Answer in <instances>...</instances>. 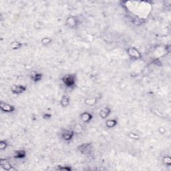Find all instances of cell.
Wrapping results in <instances>:
<instances>
[{
	"label": "cell",
	"mask_w": 171,
	"mask_h": 171,
	"mask_svg": "<svg viewBox=\"0 0 171 171\" xmlns=\"http://www.w3.org/2000/svg\"><path fill=\"white\" fill-rule=\"evenodd\" d=\"M77 150L82 154L89 155L93 151V144L91 142L83 143L78 146Z\"/></svg>",
	"instance_id": "obj_2"
},
{
	"label": "cell",
	"mask_w": 171,
	"mask_h": 171,
	"mask_svg": "<svg viewBox=\"0 0 171 171\" xmlns=\"http://www.w3.org/2000/svg\"><path fill=\"white\" fill-rule=\"evenodd\" d=\"M112 110L111 108L109 107H105V108L101 109L99 112V116L102 119H106L109 117V116L111 114Z\"/></svg>",
	"instance_id": "obj_9"
},
{
	"label": "cell",
	"mask_w": 171,
	"mask_h": 171,
	"mask_svg": "<svg viewBox=\"0 0 171 171\" xmlns=\"http://www.w3.org/2000/svg\"><path fill=\"white\" fill-rule=\"evenodd\" d=\"M60 104L62 108H67L70 104V98L67 95H63L60 100Z\"/></svg>",
	"instance_id": "obj_11"
},
{
	"label": "cell",
	"mask_w": 171,
	"mask_h": 171,
	"mask_svg": "<svg viewBox=\"0 0 171 171\" xmlns=\"http://www.w3.org/2000/svg\"><path fill=\"white\" fill-rule=\"evenodd\" d=\"M0 165H1V167L5 170L10 171L12 170H14V168H13L12 164L10 163V162H9V161H8L7 159H1L0 160Z\"/></svg>",
	"instance_id": "obj_10"
},
{
	"label": "cell",
	"mask_w": 171,
	"mask_h": 171,
	"mask_svg": "<svg viewBox=\"0 0 171 171\" xmlns=\"http://www.w3.org/2000/svg\"><path fill=\"white\" fill-rule=\"evenodd\" d=\"M8 143L6 140H1V141H0V149H1V150H4L5 149L8 148Z\"/></svg>",
	"instance_id": "obj_19"
},
{
	"label": "cell",
	"mask_w": 171,
	"mask_h": 171,
	"mask_svg": "<svg viewBox=\"0 0 171 171\" xmlns=\"http://www.w3.org/2000/svg\"><path fill=\"white\" fill-rule=\"evenodd\" d=\"M128 137L131 139L133 140H139V135L135 133H129L128 134Z\"/></svg>",
	"instance_id": "obj_21"
},
{
	"label": "cell",
	"mask_w": 171,
	"mask_h": 171,
	"mask_svg": "<svg viewBox=\"0 0 171 171\" xmlns=\"http://www.w3.org/2000/svg\"><path fill=\"white\" fill-rule=\"evenodd\" d=\"M163 163L164 165L170 166L171 165V158L169 156H165L163 159Z\"/></svg>",
	"instance_id": "obj_18"
},
{
	"label": "cell",
	"mask_w": 171,
	"mask_h": 171,
	"mask_svg": "<svg viewBox=\"0 0 171 171\" xmlns=\"http://www.w3.org/2000/svg\"><path fill=\"white\" fill-rule=\"evenodd\" d=\"M57 170H66V171H71L72 168L70 166H58L57 168Z\"/></svg>",
	"instance_id": "obj_20"
},
{
	"label": "cell",
	"mask_w": 171,
	"mask_h": 171,
	"mask_svg": "<svg viewBox=\"0 0 171 171\" xmlns=\"http://www.w3.org/2000/svg\"><path fill=\"white\" fill-rule=\"evenodd\" d=\"M62 81L66 87L73 88L76 84V76L74 74H66L62 78Z\"/></svg>",
	"instance_id": "obj_1"
},
{
	"label": "cell",
	"mask_w": 171,
	"mask_h": 171,
	"mask_svg": "<svg viewBox=\"0 0 171 171\" xmlns=\"http://www.w3.org/2000/svg\"><path fill=\"white\" fill-rule=\"evenodd\" d=\"M52 39L51 38H48V37H44V38H43L41 39V43L43 46H45L50 45V43H52Z\"/></svg>",
	"instance_id": "obj_17"
},
{
	"label": "cell",
	"mask_w": 171,
	"mask_h": 171,
	"mask_svg": "<svg viewBox=\"0 0 171 171\" xmlns=\"http://www.w3.org/2000/svg\"><path fill=\"white\" fill-rule=\"evenodd\" d=\"M43 74L39 72H34L31 75V80L34 83H38L42 80Z\"/></svg>",
	"instance_id": "obj_12"
},
{
	"label": "cell",
	"mask_w": 171,
	"mask_h": 171,
	"mask_svg": "<svg viewBox=\"0 0 171 171\" xmlns=\"http://www.w3.org/2000/svg\"><path fill=\"white\" fill-rule=\"evenodd\" d=\"M75 134L76 132L74 131V130H65L62 132V134H61V137L65 141L69 142L71 141L74 139Z\"/></svg>",
	"instance_id": "obj_7"
},
{
	"label": "cell",
	"mask_w": 171,
	"mask_h": 171,
	"mask_svg": "<svg viewBox=\"0 0 171 171\" xmlns=\"http://www.w3.org/2000/svg\"><path fill=\"white\" fill-rule=\"evenodd\" d=\"M42 118L45 120L50 119V118H52V114H49V113H44V114H43Z\"/></svg>",
	"instance_id": "obj_22"
},
{
	"label": "cell",
	"mask_w": 171,
	"mask_h": 171,
	"mask_svg": "<svg viewBox=\"0 0 171 171\" xmlns=\"http://www.w3.org/2000/svg\"><path fill=\"white\" fill-rule=\"evenodd\" d=\"M0 108H1V111L4 113H12L16 111V107L14 105L10 104L8 103H6L3 101L1 102Z\"/></svg>",
	"instance_id": "obj_5"
},
{
	"label": "cell",
	"mask_w": 171,
	"mask_h": 171,
	"mask_svg": "<svg viewBox=\"0 0 171 171\" xmlns=\"http://www.w3.org/2000/svg\"><path fill=\"white\" fill-rule=\"evenodd\" d=\"M127 54H128L129 58L131 60H141L142 58V54L139 52V50H137V48L135 47H129L128 49L126 50Z\"/></svg>",
	"instance_id": "obj_3"
},
{
	"label": "cell",
	"mask_w": 171,
	"mask_h": 171,
	"mask_svg": "<svg viewBox=\"0 0 171 171\" xmlns=\"http://www.w3.org/2000/svg\"><path fill=\"white\" fill-rule=\"evenodd\" d=\"M27 155V152L25 150H17L15 151L14 158L17 159H23L26 158Z\"/></svg>",
	"instance_id": "obj_13"
},
{
	"label": "cell",
	"mask_w": 171,
	"mask_h": 171,
	"mask_svg": "<svg viewBox=\"0 0 171 171\" xmlns=\"http://www.w3.org/2000/svg\"><path fill=\"white\" fill-rule=\"evenodd\" d=\"M84 102L88 106H93L97 103V99L96 98H88L84 100Z\"/></svg>",
	"instance_id": "obj_16"
},
{
	"label": "cell",
	"mask_w": 171,
	"mask_h": 171,
	"mask_svg": "<svg viewBox=\"0 0 171 171\" xmlns=\"http://www.w3.org/2000/svg\"><path fill=\"white\" fill-rule=\"evenodd\" d=\"M28 88L26 86L23 84H14L11 88V92L15 95H19L25 92L27 90Z\"/></svg>",
	"instance_id": "obj_4"
},
{
	"label": "cell",
	"mask_w": 171,
	"mask_h": 171,
	"mask_svg": "<svg viewBox=\"0 0 171 171\" xmlns=\"http://www.w3.org/2000/svg\"><path fill=\"white\" fill-rule=\"evenodd\" d=\"M80 119L84 123L88 124L92 121L93 119V115L91 113L88 112H84L81 113L80 115Z\"/></svg>",
	"instance_id": "obj_8"
},
{
	"label": "cell",
	"mask_w": 171,
	"mask_h": 171,
	"mask_svg": "<svg viewBox=\"0 0 171 171\" xmlns=\"http://www.w3.org/2000/svg\"><path fill=\"white\" fill-rule=\"evenodd\" d=\"M79 23H80V20L76 16H70L68 17L66 19V25L70 28H75L78 27Z\"/></svg>",
	"instance_id": "obj_6"
},
{
	"label": "cell",
	"mask_w": 171,
	"mask_h": 171,
	"mask_svg": "<svg viewBox=\"0 0 171 171\" xmlns=\"http://www.w3.org/2000/svg\"><path fill=\"white\" fill-rule=\"evenodd\" d=\"M22 46H23L22 43L20 42V41H12L10 44L11 48L14 50H17L21 49V48H22Z\"/></svg>",
	"instance_id": "obj_15"
},
{
	"label": "cell",
	"mask_w": 171,
	"mask_h": 171,
	"mask_svg": "<svg viewBox=\"0 0 171 171\" xmlns=\"http://www.w3.org/2000/svg\"><path fill=\"white\" fill-rule=\"evenodd\" d=\"M118 121L117 119H108L106 122V126L108 128H113L117 126Z\"/></svg>",
	"instance_id": "obj_14"
}]
</instances>
